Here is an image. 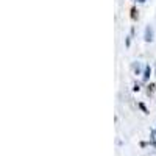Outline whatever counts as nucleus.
I'll return each mask as SVG.
<instances>
[{
	"mask_svg": "<svg viewBox=\"0 0 156 156\" xmlns=\"http://www.w3.org/2000/svg\"><path fill=\"white\" fill-rule=\"evenodd\" d=\"M145 41L147 42H151L153 41V30H151V27H147L145 28Z\"/></svg>",
	"mask_w": 156,
	"mask_h": 156,
	"instance_id": "nucleus-1",
	"label": "nucleus"
},
{
	"mask_svg": "<svg viewBox=\"0 0 156 156\" xmlns=\"http://www.w3.org/2000/svg\"><path fill=\"white\" fill-rule=\"evenodd\" d=\"M133 69H134L136 72H139V70H140V64H139V62H137V64H134V66H133Z\"/></svg>",
	"mask_w": 156,
	"mask_h": 156,
	"instance_id": "nucleus-2",
	"label": "nucleus"
}]
</instances>
